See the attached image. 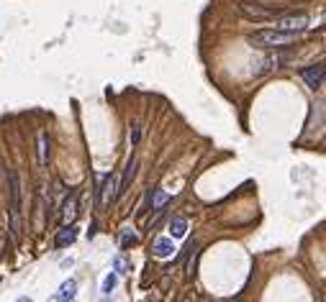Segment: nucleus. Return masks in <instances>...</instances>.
<instances>
[{
  "label": "nucleus",
  "mask_w": 326,
  "mask_h": 302,
  "mask_svg": "<svg viewBox=\"0 0 326 302\" xmlns=\"http://www.w3.org/2000/svg\"><path fill=\"white\" fill-rule=\"evenodd\" d=\"M301 39V34L295 31H280V28H270V31H257L249 36V44L252 47H262V49H283V47H290Z\"/></svg>",
  "instance_id": "f257e3e1"
},
{
  "label": "nucleus",
  "mask_w": 326,
  "mask_h": 302,
  "mask_svg": "<svg viewBox=\"0 0 326 302\" xmlns=\"http://www.w3.org/2000/svg\"><path fill=\"white\" fill-rule=\"evenodd\" d=\"M10 179V218H13V233L21 231V177L16 169L8 172Z\"/></svg>",
  "instance_id": "f03ea898"
},
{
  "label": "nucleus",
  "mask_w": 326,
  "mask_h": 302,
  "mask_svg": "<svg viewBox=\"0 0 326 302\" xmlns=\"http://www.w3.org/2000/svg\"><path fill=\"white\" fill-rule=\"evenodd\" d=\"M275 28H280V31H295V34H303L306 28H308V16H306V13H290V16H280Z\"/></svg>",
  "instance_id": "7ed1b4c3"
},
{
  "label": "nucleus",
  "mask_w": 326,
  "mask_h": 302,
  "mask_svg": "<svg viewBox=\"0 0 326 302\" xmlns=\"http://www.w3.org/2000/svg\"><path fill=\"white\" fill-rule=\"evenodd\" d=\"M239 13H242V16H247V18H252V21H270L272 18V13L267 8L257 5V3H242Z\"/></svg>",
  "instance_id": "20e7f679"
},
{
  "label": "nucleus",
  "mask_w": 326,
  "mask_h": 302,
  "mask_svg": "<svg viewBox=\"0 0 326 302\" xmlns=\"http://www.w3.org/2000/svg\"><path fill=\"white\" fill-rule=\"evenodd\" d=\"M301 77L306 80V85L308 87H321L324 85V64H314V67H306L303 72H301Z\"/></svg>",
  "instance_id": "39448f33"
},
{
  "label": "nucleus",
  "mask_w": 326,
  "mask_h": 302,
  "mask_svg": "<svg viewBox=\"0 0 326 302\" xmlns=\"http://www.w3.org/2000/svg\"><path fill=\"white\" fill-rule=\"evenodd\" d=\"M75 292H77V282H75V279H67L62 287H59V292L54 295L52 302H67V300H75Z\"/></svg>",
  "instance_id": "423d86ee"
},
{
  "label": "nucleus",
  "mask_w": 326,
  "mask_h": 302,
  "mask_svg": "<svg viewBox=\"0 0 326 302\" xmlns=\"http://www.w3.org/2000/svg\"><path fill=\"white\" fill-rule=\"evenodd\" d=\"M283 62H285V56H270V59H262V62H257V69H252V74H264V72H270V69H277Z\"/></svg>",
  "instance_id": "0eeeda50"
},
{
  "label": "nucleus",
  "mask_w": 326,
  "mask_h": 302,
  "mask_svg": "<svg viewBox=\"0 0 326 302\" xmlns=\"http://www.w3.org/2000/svg\"><path fill=\"white\" fill-rule=\"evenodd\" d=\"M152 251H154V256H159V259H167V256L175 253V246H172V241H170V238H157Z\"/></svg>",
  "instance_id": "6e6552de"
},
{
  "label": "nucleus",
  "mask_w": 326,
  "mask_h": 302,
  "mask_svg": "<svg viewBox=\"0 0 326 302\" xmlns=\"http://www.w3.org/2000/svg\"><path fill=\"white\" fill-rule=\"evenodd\" d=\"M75 238H77V228H75V225H65L62 233L57 236V246H59V249L69 246V244H75Z\"/></svg>",
  "instance_id": "1a4fd4ad"
},
{
  "label": "nucleus",
  "mask_w": 326,
  "mask_h": 302,
  "mask_svg": "<svg viewBox=\"0 0 326 302\" xmlns=\"http://www.w3.org/2000/svg\"><path fill=\"white\" fill-rule=\"evenodd\" d=\"M167 202H170V195L165 190H154L152 192V210L154 213H162V207H165Z\"/></svg>",
  "instance_id": "9d476101"
},
{
  "label": "nucleus",
  "mask_w": 326,
  "mask_h": 302,
  "mask_svg": "<svg viewBox=\"0 0 326 302\" xmlns=\"http://www.w3.org/2000/svg\"><path fill=\"white\" fill-rule=\"evenodd\" d=\"M39 164L41 167L49 164V139H47V133L39 136Z\"/></svg>",
  "instance_id": "9b49d317"
},
{
  "label": "nucleus",
  "mask_w": 326,
  "mask_h": 302,
  "mask_svg": "<svg viewBox=\"0 0 326 302\" xmlns=\"http://www.w3.org/2000/svg\"><path fill=\"white\" fill-rule=\"evenodd\" d=\"M170 233H172L175 238H183V236L188 233V220H185V218H175V220L170 223Z\"/></svg>",
  "instance_id": "f8f14e48"
},
{
  "label": "nucleus",
  "mask_w": 326,
  "mask_h": 302,
  "mask_svg": "<svg viewBox=\"0 0 326 302\" xmlns=\"http://www.w3.org/2000/svg\"><path fill=\"white\" fill-rule=\"evenodd\" d=\"M134 174H136V159H129V164H126V174H124V182H121V190H118V192H124V190L131 185Z\"/></svg>",
  "instance_id": "ddd939ff"
},
{
  "label": "nucleus",
  "mask_w": 326,
  "mask_h": 302,
  "mask_svg": "<svg viewBox=\"0 0 326 302\" xmlns=\"http://www.w3.org/2000/svg\"><path fill=\"white\" fill-rule=\"evenodd\" d=\"M136 241H139V238H136V233H134V231H131V228H124V236H121V246H124V249L134 246Z\"/></svg>",
  "instance_id": "4468645a"
},
{
  "label": "nucleus",
  "mask_w": 326,
  "mask_h": 302,
  "mask_svg": "<svg viewBox=\"0 0 326 302\" xmlns=\"http://www.w3.org/2000/svg\"><path fill=\"white\" fill-rule=\"evenodd\" d=\"M106 182H108V185H106V195H103V202H111V200L116 198V192H113L116 179H113V174H108V177H106Z\"/></svg>",
  "instance_id": "2eb2a0df"
},
{
  "label": "nucleus",
  "mask_w": 326,
  "mask_h": 302,
  "mask_svg": "<svg viewBox=\"0 0 326 302\" xmlns=\"http://www.w3.org/2000/svg\"><path fill=\"white\" fill-rule=\"evenodd\" d=\"M75 207H77V200H75V198H69V200H67V205H65V223H69V218L77 213Z\"/></svg>",
  "instance_id": "dca6fc26"
},
{
  "label": "nucleus",
  "mask_w": 326,
  "mask_h": 302,
  "mask_svg": "<svg viewBox=\"0 0 326 302\" xmlns=\"http://www.w3.org/2000/svg\"><path fill=\"white\" fill-rule=\"evenodd\" d=\"M113 266H116V271L118 274H126V271L131 269V264L124 259V256H116V261H113Z\"/></svg>",
  "instance_id": "f3484780"
},
{
  "label": "nucleus",
  "mask_w": 326,
  "mask_h": 302,
  "mask_svg": "<svg viewBox=\"0 0 326 302\" xmlns=\"http://www.w3.org/2000/svg\"><path fill=\"white\" fill-rule=\"evenodd\" d=\"M116 282H118V279H116V274H108V277H106V282H103V292L111 295V292L116 290Z\"/></svg>",
  "instance_id": "a211bd4d"
},
{
  "label": "nucleus",
  "mask_w": 326,
  "mask_h": 302,
  "mask_svg": "<svg viewBox=\"0 0 326 302\" xmlns=\"http://www.w3.org/2000/svg\"><path fill=\"white\" fill-rule=\"evenodd\" d=\"M5 182V167H3V161H0V185Z\"/></svg>",
  "instance_id": "6ab92c4d"
},
{
  "label": "nucleus",
  "mask_w": 326,
  "mask_h": 302,
  "mask_svg": "<svg viewBox=\"0 0 326 302\" xmlns=\"http://www.w3.org/2000/svg\"><path fill=\"white\" fill-rule=\"evenodd\" d=\"M18 302H31V297H21Z\"/></svg>",
  "instance_id": "aec40b11"
},
{
  "label": "nucleus",
  "mask_w": 326,
  "mask_h": 302,
  "mask_svg": "<svg viewBox=\"0 0 326 302\" xmlns=\"http://www.w3.org/2000/svg\"><path fill=\"white\" fill-rule=\"evenodd\" d=\"M67 302H75V300H67Z\"/></svg>",
  "instance_id": "412c9836"
}]
</instances>
